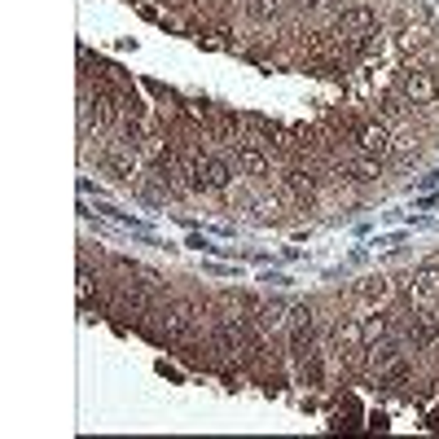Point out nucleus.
I'll use <instances>...</instances> for the list:
<instances>
[{"instance_id": "f8f14e48", "label": "nucleus", "mask_w": 439, "mask_h": 439, "mask_svg": "<svg viewBox=\"0 0 439 439\" xmlns=\"http://www.w3.org/2000/svg\"><path fill=\"white\" fill-rule=\"evenodd\" d=\"M386 334H391V325H386V317H369V321H365V347L382 343Z\"/></svg>"}, {"instance_id": "9d476101", "label": "nucleus", "mask_w": 439, "mask_h": 439, "mask_svg": "<svg viewBox=\"0 0 439 439\" xmlns=\"http://www.w3.org/2000/svg\"><path fill=\"white\" fill-rule=\"evenodd\" d=\"M356 295H360V303H382V299H391V281L386 277H365Z\"/></svg>"}, {"instance_id": "6e6552de", "label": "nucleus", "mask_w": 439, "mask_h": 439, "mask_svg": "<svg viewBox=\"0 0 439 439\" xmlns=\"http://www.w3.org/2000/svg\"><path fill=\"white\" fill-rule=\"evenodd\" d=\"M281 180H286V189L299 198V202H312V194H317V180H312V171H303V167H290L286 176H281Z\"/></svg>"}, {"instance_id": "f257e3e1", "label": "nucleus", "mask_w": 439, "mask_h": 439, "mask_svg": "<svg viewBox=\"0 0 439 439\" xmlns=\"http://www.w3.org/2000/svg\"><path fill=\"white\" fill-rule=\"evenodd\" d=\"M396 92L408 106H430V101H439V75L426 70V66H404L400 80H396Z\"/></svg>"}, {"instance_id": "0eeeda50", "label": "nucleus", "mask_w": 439, "mask_h": 439, "mask_svg": "<svg viewBox=\"0 0 439 439\" xmlns=\"http://www.w3.org/2000/svg\"><path fill=\"white\" fill-rule=\"evenodd\" d=\"M413 299L418 303H435L439 299V260L422 264L418 273H413Z\"/></svg>"}, {"instance_id": "39448f33", "label": "nucleus", "mask_w": 439, "mask_h": 439, "mask_svg": "<svg viewBox=\"0 0 439 439\" xmlns=\"http://www.w3.org/2000/svg\"><path fill=\"white\" fill-rule=\"evenodd\" d=\"M189 329H194V307H189V303L163 307V339H167V343H185Z\"/></svg>"}, {"instance_id": "1a4fd4ad", "label": "nucleus", "mask_w": 439, "mask_h": 439, "mask_svg": "<svg viewBox=\"0 0 439 439\" xmlns=\"http://www.w3.org/2000/svg\"><path fill=\"white\" fill-rule=\"evenodd\" d=\"M238 167L246 171V176H268V159L255 145H238Z\"/></svg>"}, {"instance_id": "f03ea898", "label": "nucleus", "mask_w": 439, "mask_h": 439, "mask_svg": "<svg viewBox=\"0 0 439 439\" xmlns=\"http://www.w3.org/2000/svg\"><path fill=\"white\" fill-rule=\"evenodd\" d=\"M347 127H351V137H356V149H360V154H369V159H378V163L396 154V137H391V127H386V123H374V119L351 123V119H347Z\"/></svg>"}, {"instance_id": "2eb2a0df", "label": "nucleus", "mask_w": 439, "mask_h": 439, "mask_svg": "<svg viewBox=\"0 0 439 439\" xmlns=\"http://www.w3.org/2000/svg\"><path fill=\"white\" fill-rule=\"evenodd\" d=\"M307 5H325V0H307Z\"/></svg>"}, {"instance_id": "9b49d317", "label": "nucleus", "mask_w": 439, "mask_h": 439, "mask_svg": "<svg viewBox=\"0 0 439 439\" xmlns=\"http://www.w3.org/2000/svg\"><path fill=\"white\" fill-rule=\"evenodd\" d=\"M356 413H360V404L347 396L339 408H334V430H356Z\"/></svg>"}, {"instance_id": "423d86ee", "label": "nucleus", "mask_w": 439, "mask_h": 439, "mask_svg": "<svg viewBox=\"0 0 439 439\" xmlns=\"http://www.w3.org/2000/svg\"><path fill=\"white\" fill-rule=\"evenodd\" d=\"M228 180H233V167H228L224 159H202V167H198V189H206V194H224Z\"/></svg>"}, {"instance_id": "4468645a", "label": "nucleus", "mask_w": 439, "mask_h": 439, "mask_svg": "<svg viewBox=\"0 0 439 439\" xmlns=\"http://www.w3.org/2000/svg\"><path fill=\"white\" fill-rule=\"evenodd\" d=\"M430 430H439V413H430Z\"/></svg>"}, {"instance_id": "ddd939ff", "label": "nucleus", "mask_w": 439, "mask_h": 439, "mask_svg": "<svg viewBox=\"0 0 439 439\" xmlns=\"http://www.w3.org/2000/svg\"><path fill=\"white\" fill-rule=\"evenodd\" d=\"M365 343V325H339V347H360Z\"/></svg>"}, {"instance_id": "7ed1b4c3", "label": "nucleus", "mask_w": 439, "mask_h": 439, "mask_svg": "<svg viewBox=\"0 0 439 439\" xmlns=\"http://www.w3.org/2000/svg\"><path fill=\"white\" fill-rule=\"evenodd\" d=\"M374 31H378V14H374L369 5H347V9L339 14V36L356 44V58H360V40L374 36Z\"/></svg>"}, {"instance_id": "20e7f679", "label": "nucleus", "mask_w": 439, "mask_h": 439, "mask_svg": "<svg viewBox=\"0 0 439 439\" xmlns=\"http://www.w3.org/2000/svg\"><path fill=\"white\" fill-rule=\"evenodd\" d=\"M101 159H106V167H110V171H115L119 180L137 176V167H141V159H137V145H132V141H110Z\"/></svg>"}]
</instances>
